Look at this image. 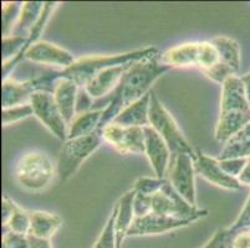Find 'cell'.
<instances>
[{
  "label": "cell",
  "mask_w": 250,
  "mask_h": 248,
  "mask_svg": "<svg viewBox=\"0 0 250 248\" xmlns=\"http://www.w3.org/2000/svg\"><path fill=\"white\" fill-rule=\"evenodd\" d=\"M158 55L157 47H146V49L135 50L125 54L110 55V56H86L75 61L70 67L65 68L58 74H51L54 81L60 78L71 79L80 88H83L87 82L94 78L97 74L110 67L127 65V63H135L138 61L147 60L154 57Z\"/></svg>",
  "instance_id": "1"
},
{
  "label": "cell",
  "mask_w": 250,
  "mask_h": 248,
  "mask_svg": "<svg viewBox=\"0 0 250 248\" xmlns=\"http://www.w3.org/2000/svg\"><path fill=\"white\" fill-rule=\"evenodd\" d=\"M170 70V66L161 62L160 55L133 63L125 74L121 83L116 88L121 95L124 106H129L151 92V87L154 82Z\"/></svg>",
  "instance_id": "2"
},
{
  "label": "cell",
  "mask_w": 250,
  "mask_h": 248,
  "mask_svg": "<svg viewBox=\"0 0 250 248\" xmlns=\"http://www.w3.org/2000/svg\"><path fill=\"white\" fill-rule=\"evenodd\" d=\"M58 174L55 164L47 154L33 150L25 153L15 167V177L20 188L31 192L42 191Z\"/></svg>",
  "instance_id": "3"
},
{
  "label": "cell",
  "mask_w": 250,
  "mask_h": 248,
  "mask_svg": "<svg viewBox=\"0 0 250 248\" xmlns=\"http://www.w3.org/2000/svg\"><path fill=\"white\" fill-rule=\"evenodd\" d=\"M161 62L170 67H197L204 75L220 63L219 55L210 41L188 42L160 55Z\"/></svg>",
  "instance_id": "4"
},
{
  "label": "cell",
  "mask_w": 250,
  "mask_h": 248,
  "mask_svg": "<svg viewBox=\"0 0 250 248\" xmlns=\"http://www.w3.org/2000/svg\"><path fill=\"white\" fill-rule=\"evenodd\" d=\"M102 140L101 132H96L91 135L63 142L56 164L59 180L61 183L70 180L79 172L83 161L101 147Z\"/></svg>",
  "instance_id": "5"
},
{
  "label": "cell",
  "mask_w": 250,
  "mask_h": 248,
  "mask_svg": "<svg viewBox=\"0 0 250 248\" xmlns=\"http://www.w3.org/2000/svg\"><path fill=\"white\" fill-rule=\"evenodd\" d=\"M149 126L160 134L169 147L172 155L179 153H187L195 156L194 150L190 147L183 133L179 129L174 118L168 112L154 91L151 93V106H149Z\"/></svg>",
  "instance_id": "6"
},
{
  "label": "cell",
  "mask_w": 250,
  "mask_h": 248,
  "mask_svg": "<svg viewBox=\"0 0 250 248\" xmlns=\"http://www.w3.org/2000/svg\"><path fill=\"white\" fill-rule=\"evenodd\" d=\"M152 212L193 222L208 216L207 210L188 204L168 180H166L162 189L152 196Z\"/></svg>",
  "instance_id": "7"
},
{
  "label": "cell",
  "mask_w": 250,
  "mask_h": 248,
  "mask_svg": "<svg viewBox=\"0 0 250 248\" xmlns=\"http://www.w3.org/2000/svg\"><path fill=\"white\" fill-rule=\"evenodd\" d=\"M197 156V155H195ZM195 156L187 153L173 154L167 172V179L174 190L192 206H197L195 192Z\"/></svg>",
  "instance_id": "8"
},
{
  "label": "cell",
  "mask_w": 250,
  "mask_h": 248,
  "mask_svg": "<svg viewBox=\"0 0 250 248\" xmlns=\"http://www.w3.org/2000/svg\"><path fill=\"white\" fill-rule=\"evenodd\" d=\"M55 85L56 82L52 81L50 74L24 82L17 81L10 76L9 78L3 79L1 107L10 108V107L29 104L34 93L38 91H47V92L52 93Z\"/></svg>",
  "instance_id": "9"
},
{
  "label": "cell",
  "mask_w": 250,
  "mask_h": 248,
  "mask_svg": "<svg viewBox=\"0 0 250 248\" xmlns=\"http://www.w3.org/2000/svg\"><path fill=\"white\" fill-rule=\"evenodd\" d=\"M30 104L33 107L34 117L38 118L39 122L59 140L66 142L69 126L61 114L54 95L47 91H38L31 97Z\"/></svg>",
  "instance_id": "10"
},
{
  "label": "cell",
  "mask_w": 250,
  "mask_h": 248,
  "mask_svg": "<svg viewBox=\"0 0 250 248\" xmlns=\"http://www.w3.org/2000/svg\"><path fill=\"white\" fill-rule=\"evenodd\" d=\"M102 139L120 154H145V131L138 127H121L111 123L101 132Z\"/></svg>",
  "instance_id": "11"
},
{
  "label": "cell",
  "mask_w": 250,
  "mask_h": 248,
  "mask_svg": "<svg viewBox=\"0 0 250 248\" xmlns=\"http://www.w3.org/2000/svg\"><path fill=\"white\" fill-rule=\"evenodd\" d=\"M192 224L193 221H188V220H179L170 216L151 212L143 217H137L133 220L132 225L127 232V237L162 235L174 229L187 227Z\"/></svg>",
  "instance_id": "12"
},
{
  "label": "cell",
  "mask_w": 250,
  "mask_h": 248,
  "mask_svg": "<svg viewBox=\"0 0 250 248\" xmlns=\"http://www.w3.org/2000/svg\"><path fill=\"white\" fill-rule=\"evenodd\" d=\"M145 155L147 156L156 177L166 179L172 152L162 136L151 126L145 127Z\"/></svg>",
  "instance_id": "13"
},
{
  "label": "cell",
  "mask_w": 250,
  "mask_h": 248,
  "mask_svg": "<svg viewBox=\"0 0 250 248\" xmlns=\"http://www.w3.org/2000/svg\"><path fill=\"white\" fill-rule=\"evenodd\" d=\"M195 155H197L194 160L195 172L197 175L206 179L208 183L230 191H236L242 188V184L239 183L238 179L223 172L217 158L206 155L201 150H198Z\"/></svg>",
  "instance_id": "14"
},
{
  "label": "cell",
  "mask_w": 250,
  "mask_h": 248,
  "mask_svg": "<svg viewBox=\"0 0 250 248\" xmlns=\"http://www.w3.org/2000/svg\"><path fill=\"white\" fill-rule=\"evenodd\" d=\"M25 58L34 63L56 66L62 70L70 67L76 61L74 55L47 41H38L25 52Z\"/></svg>",
  "instance_id": "15"
},
{
  "label": "cell",
  "mask_w": 250,
  "mask_h": 248,
  "mask_svg": "<svg viewBox=\"0 0 250 248\" xmlns=\"http://www.w3.org/2000/svg\"><path fill=\"white\" fill-rule=\"evenodd\" d=\"M132 65L133 63H127V65L106 68L100 74H97L91 81H88L87 85L83 88L94 99L102 98L107 95H112L116 88L118 87V85L121 83L125 74L128 71V68Z\"/></svg>",
  "instance_id": "16"
},
{
  "label": "cell",
  "mask_w": 250,
  "mask_h": 248,
  "mask_svg": "<svg viewBox=\"0 0 250 248\" xmlns=\"http://www.w3.org/2000/svg\"><path fill=\"white\" fill-rule=\"evenodd\" d=\"M220 112H250L244 83L239 76H230L222 85Z\"/></svg>",
  "instance_id": "17"
},
{
  "label": "cell",
  "mask_w": 250,
  "mask_h": 248,
  "mask_svg": "<svg viewBox=\"0 0 250 248\" xmlns=\"http://www.w3.org/2000/svg\"><path fill=\"white\" fill-rule=\"evenodd\" d=\"M80 87L74 81L67 78H60L56 81L54 88V98L60 109L63 119L70 126L76 117V102Z\"/></svg>",
  "instance_id": "18"
},
{
  "label": "cell",
  "mask_w": 250,
  "mask_h": 248,
  "mask_svg": "<svg viewBox=\"0 0 250 248\" xmlns=\"http://www.w3.org/2000/svg\"><path fill=\"white\" fill-rule=\"evenodd\" d=\"M151 93L152 91L143 95L142 98H140L138 101L125 107L112 123L121 127H138V128L148 127Z\"/></svg>",
  "instance_id": "19"
},
{
  "label": "cell",
  "mask_w": 250,
  "mask_h": 248,
  "mask_svg": "<svg viewBox=\"0 0 250 248\" xmlns=\"http://www.w3.org/2000/svg\"><path fill=\"white\" fill-rule=\"evenodd\" d=\"M250 122V112H220L214 136L226 145Z\"/></svg>",
  "instance_id": "20"
},
{
  "label": "cell",
  "mask_w": 250,
  "mask_h": 248,
  "mask_svg": "<svg viewBox=\"0 0 250 248\" xmlns=\"http://www.w3.org/2000/svg\"><path fill=\"white\" fill-rule=\"evenodd\" d=\"M136 191L129 190L118 200L117 205V217H116V240L117 248H121L122 242L127 238V232L135 220L133 212V200H135Z\"/></svg>",
  "instance_id": "21"
},
{
  "label": "cell",
  "mask_w": 250,
  "mask_h": 248,
  "mask_svg": "<svg viewBox=\"0 0 250 248\" xmlns=\"http://www.w3.org/2000/svg\"><path fill=\"white\" fill-rule=\"evenodd\" d=\"M30 212V233L34 237L50 240L55 235L61 226L62 218L56 213L46 212V211H29Z\"/></svg>",
  "instance_id": "22"
},
{
  "label": "cell",
  "mask_w": 250,
  "mask_h": 248,
  "mask_svg": "<svg viewBox=\"0 0 250 248\" xmlns=\"http://www.w3.org/2000/svg\"><path fill=\"white\" fill-rule=\"evenodd\" d=\"M104 109H92L90 112L77 114L72 123L69 126V135L67 139H75L81 136H87L100 132V122H101Z\"/></svg>",
  "instance_id": "23"
},
{
  "label": "cell",
  "mask_w": 250,
  "mask_h": 248,
  "mask_svg": "<svg viewBox=\"0 0 250 248\" xmlns=\"http://www.w3.org/2000/svg\"><path fill=\"white\" fill-rule=\"evenodd\" d=\"M44 5L45 3L42 1H25L22 3L19 19H18L11 35L29 38L30 31L38 24L39 19L42 17Z\"/></svg>",
  "instance_id": "24"
},
{
  "label": "cell",
  "mask_w": 250,
  "mask_h": 248,
  "mask_svg": "<svg viewBox=\"0 0 250 248\" xmlns=\"http://www.w3.org/2000/svg\"><path fill=\"white\" fill-rule=\"evenodd\" d=\"M219 55L220 62L238 72L240 68V46L234 38L227 36H217L210 40Z\"/></svg>",
  "instance_id": "25"
},
{
  "label": "cell",
  "mask_w": 250,
  "mask_h": 248,
  "mask_svg": "<svg viewBox=\"0 0 250 248\" xmlns=\"http://www.w3.org/2000/svg\"><path fill=\"white\" fill-rule=\"evenodd\" d=\"M116 217H117V205L113 208L107 222L100 233L92 248H117L116 240Z\"/></svg>",
  "instance_id": "26"
},
{
  "label": "cell",
  "mask_w": 250,
  "mask_h": 248,
  "mask_svg": "<svg viewBox=\"0 0 250 248\" xmlns=\"http://www.w3.org/2000/svg\"><path fill=\"white\" fill-rule=\"evenodd\" d=\"M4 227L9 229L10 232H14L17 235L21 236H28L30 233V227H31V221H30V212L24 209H21L20 206L15 208L14 213L10 217L8 224Z\"/></svg>",
  "instance_id": "27"
},
{
  "label": "cell",
  "mask_w": 250,
  "mask_h": 248,
  "mask_svg": "<svg viewBox=\"0 0 250 248\" xmlns=\"http://www.w3.org/2000/svg\"><path fill=\"white\" fill-rule=\"evenodd\" d=\"M250 158V138L242 140H231L228 142L222 153L218 156V160L223 159H249Z\"/></svg>",
  "instance_id": "28"
},
{
  "label": "cell",
  "mask_w": 250,
  "mask_h": 248,
  "mask_svg": "<svg viewBox=\"0 0 250 248\" xmlns=\"http://www.w3.org/2000/svg\"><path fill=\"white\" fill-rule=\"evenodd\" d=\"M22 3H4L3 11H1V21H3V38L10 36L13 34L15 25H17L18 19H19L20 10H21Z\"/></svg>",
  "instance_id": "29"
},
{
  "label": "cell",
  "mask_w": 250,
  "mask_h": 248,
  "mask_svg": "<svg viewBox=\"0 0 250 248\" xmlns=\"http://www.w3.org/2000/svg\"><path fill=\"white\" fill-rule=\"evenodd\" d=\"M31 115H34V111L30 103L10 107V108H3L1 109V123H3V127H8L20 122V120L26 119Z\"/></svg>",
  "instance_id": "30"
},
{
  "label": "cell",
  "mask_w": 250,
  "mask_h": 248,
  "mask_svg": "<svg viewBox=\"0 0 250 248\" xmlns=\"http://www.w3.org/2000/svg\"><path fill=\"white\" fill-rule=\"evenodd\" d=\"M167 179H160V177H148L143 176L137 179L133 185V190L137 194L147 195V196H153L158 191L162 189Z\"/></svg>",
  "instance_id": "31"
},
{
  "label": "cell",
  "mask_w": 250,
  "mask_h": 248,
  "mask_svg": "<svg viewBox=\"0 0 250 248\" xmlns=\"http://www.w3.org/2000/svg\"><path fill=\"white\" fill-rule=\"evenodd\" d=\"M235 235L236 232H234L230 227L219 229L202 248H234L233 242Z\"/></svg>",
  "instance_id": "32"
},
{
  "label": "cell",
  "mask_w": 250,
  "mask_h": 248,
  "mask_svg": "<svg viewBox=\"0 0 250 248\" xmlns=\"http://www.w3.org/2000/svg\"><path fill=\"white\" fill-rule=\"evenodd\" d=\"M218 161H219V165L223 172L238 179L239 175L242 174L243 169H244L248 159H223V160Z\"/></svg>",
  "instance_id": "33"
},
{
  "label": "cell",
  "mask_w": 250,
  "mask_h": 248,
  "mask_svg": "<svg viewBox=\"0 0 250 248\" xmlns=\"http://www.w3.org/2000/svg\"><path fill=\"white\" fill-rule=\"evenodd\" d=\"M133 212L135 218L143 217L152 212V196L137 194L136 192L135 200H133Z\"/></svg>",
  "instance_id": "34"
},
{
  "label": "cell",
  "mask_w": 250,
  "mask_h": 248,
  "mask_svg": "<svg viewBox=\"0 0 250 248\" xmlns=\"http://www.w3.org/2000/svg\"><path fill=\"white\" fill-rule=\"evenodd\" d=\"M3 248H30L28 236L17 235L14 232H5L3 236Z\"/></svg>",
  "instance_id": "35"
},
{
  "label": "cell",
  "mask_w": 250,
  "mask_h": 248,
  "mask_svg": "<svg viewBox=\"0 0 250 248\" xmlns=\"http://www.w3.org/2000/svg\"><path fill=\"white\" fill-rule=\"evenodd\" d=\"M230 229H233L234 232H236V233H238V232L244 231V229H250V196L248 197L242 212H240V215L238 216L235 222L231 225Z\"/></svg>",
  "instance_id": "36"
},
{
  "label": "cell",
  "mask_w": 250,
  "mask_h": 248,
  "mask_svg": "<svg viewBox=\"0 0 250 248\" xmlns=\"http://www.w3.org/2000/svg\"><path fill=\"white\" fill-rule=\"evenodd\" d=\"M92 103H94V98L86 92L85 88H80L79 95H77L76 115L92 111Z\"/></svg>",
  "instance_id": "37"
},
{
  "label": "cell",
  "mask_w": 250,
  "mask_h": 248,
  "mask_svg": "<svg viewBox=\"0 0 250 248\" xmlns=\"http://www.w3.org/2000/svg\"><path fill=\"white\" fill-rule=\"evenodd\" d=\"M15 208H17V204H15L13 200L9 199L8 196L3 197V201H1V221H3V226H5L9 222L10 217L14 213Z\"/></svg>",
  "instance_id": "38"
},
{
  "label": "cell",
  "mask_w": 250,
  "mask_h": 248,
  "mask_svg": "<svg viewBox=\"0 0 250 248\" xmlns=\"http://www.w3.org/2000/svg\"><path fill=\"white\" fill-rule=\"evenodd\" d=\"M233 243L234 248H250V229L238 232Z\"/></svg>",
  "instance_id": "39"
},
{
  "label": "cell",
  "mask_w": 250,
  "mask_h": 248,
  "mask_svg": "<svg viewBox=\"0 0 250 248\" xmlns=\"http://www.w3.org/2000/svg\"><path fill=\"white\" fill-rule=\"evenodd\" d=\"M28 240L30 248H54L50 240H42V238L34 237L31 235H28Z\"/></svg>",
  "instance_id": "40"
},
{
  "label": "cell",
  "mask_w": 250,
  "mask_h": 248,
  "mask_svg": "<svg viewBox=\"0 0 250 248\" xmlns=\"http://www.w3.org/2000/svg\"><path fill=\"white\" fill-rule=\"evenodd\" d=\"M238 180H239V183L242 184V185H247V186H250V158L248 159L247 164H245L244 169H243L242 174L239 175V177H238Z\"/></svg>",
  "instance_id": "41"
},
{
  "label": "cell",
  "mask_w": 250,
  "mask_h": 248,
  "mask_svg": "<svg viewBox=\"0 0 250 248\" xmlns=\"http://www.w3.org/2000/svg\"><path fill=\"white\" fill-rule=\"evenodd\" d=\"M244 83V88H245V95H247V99H248V103H249L250 107V72L249 74L244 75V76L240 77Z\"/></svg>",
  "instance_id": "42"
}]
</instances>
